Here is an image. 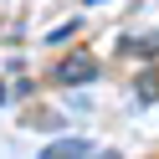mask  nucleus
I'll list each match as a JSON object with an SVG mask.
<instances>
[{"label":"nucleus","instance_id":"nucleus-1","mask_svg":"<svg viewBox=\"0 0 159 159\" xmlns=\"http://www.w3.org/2000/svg\"><path fill=\"white\" fill-rule=\"evenodd\" d=\"M93 77H98V62H93V57H72V62L57 67V82H93Z\"/></svg>","mask_w":159,"mask_h":159},{"label":"nucleus","instance_id":"nucleus-2","mask_svg":"<svg viewBox=\"0 0 159 159\" xmlns=\"http://www.w3.org/2000/svg\"><path fill=\"white\" fill-rule=\"evenodd\" d=\"M46 159H57V154H98V144H87V139H62V144H52V149H41Z\"/></svg>","mask_w":159,"mask_h":159},{"label":"nucleus","instance_id":"nucleus-3","mask_svg":"<svg viewBox=\"0 0 159 159\" xmlns=\"http://www.w3.org/2000/svg\"><path fill=\"white\" fill-rule=\"evenodd\" d=\"M0 103H5V82H0Z\"/></svg>","mask_w":159,"mask_h":159}]
</instances>
